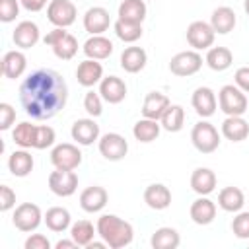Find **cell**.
I'll return each instance as SVG.
<instances>
[{
	"mask_svg": "<svg viewBox=\"0 0 249 249\" xmlns=\"http://www.w3.org/2000/svg\"><path fill=\"white\" fill-rule=\"evenodd\" d=\"M189 214H191V220H193L195 224H198V226H208V224H212L214 218H216V204H214L208 196H202V195H200L196 200H193Z\"/></svg>",
	"mask_w": 249,
	"mask_h": 249,
	"instance_id": "cell-20",
	"label": "cell"
},
{
	"mask_svg": "<svg viewBox=\"0 0 249 249\" xmlns=\"http://www.w3.org/2000/svg\"><path fill=\"white\" fill-rule=\"evenodd\" d=\"M56 140V134H54V128L49 126V124H43V126H37V134H35V148L37 150H45V148H51Z\"/></svg>",
	"mask_w": 249,
	"mask_h": 249,
	"instance_id": "cell-41",
	"label": "cell"
},
{
	"mask_svg": "<svg viewBox=\"0 0 249 249\" xmlns=\"http://www.w3.org/2000/svg\"><path fill=\"white\" fill-rule=\"evenodd\" d=\"M191 189L196 195L208 196L216 189V173L210 167H196L191 175Z\"/></svg>",
	"mask_w": 249,
	"mask_h": 249,
	"instance_id": "cell-25",
	"label": "cell"
},
{
	"mask_svg": "<svg viewBox=\"0 0 249 249\" xmlns=\"http://www.w3.org/2000/svg\"><path fill=\"white\" fill-rule=\"evenodd\" d=\"M16 121V109L10 103H0V130H8Z\"/></svg>",
	"mask_w": 249,
	"mask_h": 249,
	"instance_id": "cell-44",
	"label": "cell"
},
{
	"mask_svg": "<svg viewBox=\"0 0 249 249\" xmlns=\"http://www.w3.org/2000/svg\"><path fill=\"white\" fill-rule=\"evenodd\" d=\"M43 220H45V216H43L41 208H39L37 204H33V202H23V204H19V206L14 210V216H12V224H14L19 231H25V233L35 231V230L41 226Z\"/></svg>",
	"mask_w": 249,
	"mask_h": 249,
	"instance_id": "cell-6",
	"label": "cell"
},
{
	"mask_svg": "<svg viewBox=\"0 0 249 249\" xmlns=\"http://www.w3.org/2000/svg\"><path fill=\"white\" fill-rule=\"evenodd\" d=\"M181 243V237H179V231L175 228H158L152 237H150V245L154 249H177Z\"/></svg>",
	"mask_w": 249,
	"mask_h": 249,
	"instance_id": "cell-32",
	"label": "cell"
},
{
	"mask_svg": "<svg viewBox=\"0 0 249 249\" xmlns=\"http://www.w3.org/2000/svg\"><path fill=\"white\" fill-rule=\"evenodd\" d=\"M107 200H109V195L99 185H91V187L84 189L82 195H80V206H82V210H86L89 214L103 210L105 204H107Z\"/></svg>",
	"mask_w": 249,
	"mask_h": 249,
	"instance_id": "cell-18",
	"label": "cell"
},
{
	"mask_svg": "<svg viewBox=\"0 0 249 249\" xmlns=\"http://www.w3.org/2000/svg\"><path fill=\"white\" fill-rule=\"evenodd\" d=\"M202 68V56L198 54V51H181L177 53L171 62H169V70L171 74L175 76H181V78H187V76H193L196 74L198 70Z\"/></svg>",
	"mask_w": 249,
	"mask_h": 249,
	"instance_id": "cell-9",
	"label": "cell"
},
{
	"mask_svg": "<svg viewBox=\"0 0 249 249\" xmlns=\"http://www.w3.org/2000/svg\"><path fill=\"white\" fill-rule=\"evenodd\" d=\"M191 103H193V109L196 111L198 117L202 119H208L216 113V107H218V99H216V93L206 88V86H200L193 91V97H191Z\"/></svg>",
	"mask_w": 249,
	"mask_h": 249,
	"instance_id": "cell-13",
	"label": "cell"
},
{
	"mask_svg": "<svg viewBox=\"0 0 249 249\" xmlns=\"http://www.w3.org/2000/svg\"><path fill=\"white\" fill-rule=\"evenodd\" d=\"M78 243L74 241V239H60V241H56V249H70V247H76Z\"/></svg>",
	"mask_w": 249,
	"mask_h": 249,
	"instance_id": "cell-49",
	"label": "cell"
},
{
	"mask_svg": "<svg viewBox=\"0 0 249 249\" xmlns=\"http://www.w3.org/2000/svg\"><path fill=\"white\" fill-rule=\"evenodd\" d=\"M19 0H0V21H14L19 16Z\"/></svg>",
	"mask_w": 249,
	"mask_h": 249,
	"instance_id": "cell-43",
	"label": "cell"
},
{
	"mask_svg": "<svg viewBox=\"0 0 249 249\" xmlns=\"http://www.w3.org/2000/svg\"><path fill=\"white\" fill-rule=\"evenodd\" d=\"M115 35L123 41V43H134L142 37V23H134V21H124V19H117L115 25Z\"/></svg>",
	"mask_w": 249,
	"mask_h": 249,
	"instance_id": "cell-38",
	"label": "cell"
},
{
	"mask_svg": "<svg viewBox=\"0 0 249 249\" xmlns=\"http://www.w3.org/2000/svg\"><path fill=\"white\" fill-rule=\"evenodd\" d=\"M235 86L239 89H243L245 93H249V66H241L235 70Z\"/></svg>",
	"mask_w": 249,
	"mask_h": 249,
	"instance_id": "cell-47",
	"label": "cell"
},
{
	"mask_svg": "<svg viewBox=\"0 0 249 249\" xmlns=\"http://www.w3.org/2000/svg\"><path fill=\"white\" fill-rule=\"evenodd\" d=\"M43 43L49 45L54 56L60 60H70L78 53V39L72 33H68L64 27H54L53 31H49L43 37Z\"/></svg>",
	"mask_w": 249,
	"mask_h": 249,
	"instance_id": "cell-3",
	"label": "cell"
},
{
	"mask_svg": "<svg viewBox=\"0 0 249 249\" xmlns=\"http://www.w3.org/2000/svg\"><path fill=\"white\" fill-rule=\"evenodd\" d=\"M70 134L80 146H89L95 140H99V124L93 121V117L91 119H78L72 124Z\"/></svg>",
	"mask_w": 249,
	"mask_h": 249,
	"instance_id": "cell-17",
	"label": "cell"
},
{
	"mask_svg": "<svg viewBox=\"0 0 249 249\" xmlns=\"http://www.w3.org/2000/svg\"><path fill=\"white\" fill-rule=\"evenodd\" d=\"M161 128L167 132H179L185 124V109L181 105H169L167 111L160 119Z\"/></svg>",
	"mask_w": 249,
	"mask_h": 249,
	"instance_id": "cell-37",
	"label": "cell"
},
{
	"mask_svg": "<svg viewBox=\"0 0 249 249\" xmlns=\"http://www.w3.org/2000/svg\"><path fill=\"white\" fill-rule=\"evenodd\" d=\"M146 4L144 0H123L119 6V19L142 23L146 18Z\"/></svg>",
	"mask_w": 249,
	"mask_h": 249,
	"instance_id": "cell-34",
	"label": "cell"
},
{
	"mask_svg": "<svg viewBox=\"0 0 249 249\" xmlns=\"http://www.w3.org/2000/svg\"><path fill=\"white\" fill-rule=\"evenodd\" d=\"M218 105L226 113V117H243V113L247 111L245 91L233 84H228L218 93Z\"/></svg>",
	"mask_w": 249,
	"mask_h": 249,
	"instance_id": "cell-4",
	"label": "cell"
},
{
	"mask_svg": "<svg viewBox=\"0 0 249 249\" xmlns=\"http://www.w3.org/2000/svg\"><path fill=\"white\" fill-rule=\"evenodd\" d=\"M95 228H97V235L111 249H123L126 245H130L134 239V228L126 220H123L115 214L99 216Z\"/></svg>",
	"mask_w": 249,
	"mask_h": 249,
	"instance_id": "cell-2",
	"label": "cell"
},
{
	"mask_svg": "<svg viewBox=\"0 0 249 249\" xmlns=\"http://www.w3.org/2000/svg\"><path fill=\"white\" fill-rule=\"evenodd\" d=\"M35 134H37V124L23 121V123L16 124L12 138L19 148H35Z\"/></svg>",
	"mask_w": 249,
	"mask_h": 249,
	"instance_id": "cell-39",
	"label": "cell"
},
{
	"mask_svg": "<svg viewBox=\"0 0 249 249\" xmlns=\"http://www.w3.org/2000/svg\"><path fill=\"white\" fill-rule=\"evenodd\" d=\"M25 249H51V241L47 239V235L43 233H31L25 243H23Z\"/></svg>",
	"mask_w": 249,
	"mask_h": 249,
	"instance_id": "cell-46",
	"label": "cell"
},
{
	"mask_svg": "<svg viewBox=\"0 0 249 249\" xmlns=\"http://www.w3.org/2000/svg\"><path fill=\"white\" fill-rule=\"evenodd\" d=\"M144 202L152 210H165L171 204V191L163 183H152L144 191Z\"/></svg>",
	"mask_w": 249,
	"mask_h": 249,
	"instance_id": "cell-22",
	"label": "cell"
},
{
	"mask_svg": "<svg viewBox=\"0 0 249 249\" xmlns=\"http://www.w3.org/2000/svg\"><path fill=\"white\" fill-rule=\"evenodd\" d=\"M160 130H161V123L160 121H154V119H140L134 126H132V134L138 142H154L158 136H160Z\"/></svg>",
	"mask_w": 249,
	"mask_h": 249,
	"instance_id": "cell-33",
	"label": "cell"
},
{
	"mask_svg": "<svg viewBox=\"0 0 249 249\" xmlns=\"http://www.w3.org/2000/svg\"><path fill=\"white\" fill-rule=\"evenodd\" d=\"M49 189L56 196H72L78 189V175L72 169H54L49 175Z\"/></svg>",
	"mask_w": 249,
	"mask_h": 249,
	"instance_id": "cell-12",
	"label": "cell"
},
{
	"mask_svg": "<svg viewBox=\"0 0 249 249\" xmlns=\"http://www.w3.org/2000/svg\"><path fill=\"white\" fill-rule=\"evenodd\" d=\"M171 105L169 97L165 93H160V91H150L146 97H144V103H142V115L146 119H154V121H160L161 115L167 111V107Z\"/></svg>",
	"mask_w": 249,
	"mask_h": 249,
	"instance_id": "cell-21",
	"label": "cell"
},
{
	"mask_svg": "<svg viewBox=\"0 0 249 249\" xmlns=\"http://www.w3.org/2000/svg\"><path fill=\"white\" fill-rule=\"evenodd\" d=\"M76 80L84 88H91L103 80V66L93 58H86L76 68Z\"/></svg>",
	"mask_w": 249,
	"mask_h": 249,
	"instance_id": "cell-16",
	"label": "cell"
},
{
	"mask_svg": "<svg viewBox=\"0 0 249 249\" xmlns=\"http://www.w3.org/2000/svg\"><path fill=\"white\" fill-rule=\"evenodd\" d=\"M14 206H16V193L8 185H2L0 187V210L2 212H8Z\"/></svg>",
	"mask_w": 249,
	"mask_h": 249,
	"instance_id": "cell-45",
	"label": "cell"
},
{
	"mask_svg": "<svg viewBox=\"0 0 249 249\" xmlns=\"http://www.w3.org/2000/svg\"><path fill=\"white\" fill-rule=\"evenodd\" d=\"M218 204L226 212H239L245 204V195L239 187H224L218 195Z\"/></svg>",
	"mask_w": 249,
	"mask_h": 249,
	"instance_id": "cell-30",
	"label": "cell"
},
{
	"mask_svg": "<svg viewBox=\"0 0 249 249\" xmlns=\"http://www.w3.org/2000/svg\"><path fill=\"white\" fill-rule=\"evenodd\" d=\"M237 23V18H235V12L230 8V6H220L212 12L210 16V25L212 29L218 33V35H226L230 31H233Z\"/></svg>",
	"mask_w": 249,
	"mask_h": 249,
	"instance_id": "cell-26",
	"label": "cell"
},
{
	"mask_svg": "<svg viewBox=\"0 0 249 249\" xmlns=\"http://www.w3.org/2000/svg\"><path fill=\"white\" fill-rule=\"evenodd\" d=\"M214 37H216V31L212 29V25L202 19H196L187 27V43L195 51L210 49L214 43Z\"/></svg>",
	"mask_w": 249,
	"mask_h": 249,
	"instance_id": "cell-10",
	"label": "cell"
},
{
	"mask_svg": "<svg viewBox=\"0 0 249 249\" xmlns=\"http://www.w3.org/2000/svg\"><path fill=\"white\" fill-rule=\"evenodd\" d=\"M19 101L31 119L47 121L64 109L68 101V86L56 70L39 68L21 82Z\"/></svg>",
	"mask_w": 249,
	"mask_h": 249,
	"instance_id": "cell-1",
	"label": "cell"
},
{
	"mask_svg": "<svg viewBox=\"0 0 249 249\" xmlns=\"http://www.w3.org/2000/svg\"><path fill=\"white\" fill-rule=\"evenodd\" d=\"M70 220H72L70 218V212L66 208H62V206H53V208H49L45 212V224H47V228L51 231H56V233L68 230L70 228Z\"/></svg>",
	"mask_w": 249,
	"mask_h": 249,
	"instance_id": "cell-35",
	"label": "cell"
},
{
	"mask_svg": "<svg viewBox=\"0 0 249 249\" xmlns=\"http://www.w3.org/2000/svg\"><path fill=\"white\" fill-rule=\"evenodd\" d=\"M103 247H107L105 241H91V243L88 245V249H103Z\"/></svg>",
	"mask_w": 249,
	"mask_h": 249,
	"instance_id": "cell-50",
	"label": "cell"
},
{
	"mask_svg": "<svg viewBox=\"0 0 249 249\" xmlns=\"http://www.w3.org/2000/svg\"><path fill=\"white\" fill-rule=\"evenodd\" d=\"M95 233H97V228H93L89 220H78L70 226V237L82 247H88L93 241Z\"/></svg>",
	"mask_w": 249,
	"mask_h": 249,
	"instance_id": "cell-36",
	"label": "cell"
},
{
	"mask_svg": "<svg viewBox=\"0 0 249 249\" xmlns=\"http://www.w3.org/2000/svg\"><path fill=\"white\" fill-rule=\"evenodd\" d=\"M191 142L200 154H212L220 146V134L208 121H198L191 130Z\"/></svg>",
	"mask_w": 249,
	"mask_h": 249,
	"instance_id": "cell-5",
	"label": "cell"
},
{
	"mask_svg": "<svg viewBox=\"0 0 249 249\" xmlns=\"http://www.w3.org/2000/svg\"><path fill=\"white\" fill-rule=\"evenodd\" d=\"M12 39H14L16 47H19V49H31V47H35V45L39 43V39H41L39 25H37L35 21H29V19L19 21V23L16 25L14 33H12Z\"/></svg>",
	"mask_w": 249,
	"mask_h": 249,
	"instance_id": "cell-14",
	"label": "cell"
},
{
	"mask_svg": "<svg viewBox=\"0 0 249 249\" xmlns=\"http://www.w3.org/2000/svg\"><path fill=\"white\" fill-rule=\"evenodd\" d=\"M243 10H245V14L249 16V0H245V2H243Z\"/></svg>",
	"mask_w": 249,
	"mask_h": 249,
	"instance_id": "cell-51",
	"label": "cell"
},
{
	"mask_svg": "<svg viewBox=\"0 0 249 249\" xmlns=\"http://www.w3.org/2000/svg\"><path fill=\"white\" fill-rule=\"evenodd\" d=\"M126 152H128V142L119 132H107V134L99 136V154L105 160L119 161L126 156Z\"/></svg>",
	"mask_w": 249,
	"mask_h": 249,
	"instance_id": "cell-11",
	"label": "cell"
},
{
	"mask_svg": "<svg viewBox=\"0 0 249 249\" xmlns=\"http://www.w3.org/2000/svg\"><path fill=\"white\" fill-rule=\"evenodd\" d=\"M231 231L239 239H249V212H237L231 222Z\"/></svg>",
	"mask_w": 249,
	"mask_h": 249,
	"instance_id": "cell-42",
	"label": "cell"
},
{
	"mask_svg": "<svg viewBox=\"0 0 249 249\" xmlns=\"http://www.w3.org/2000/svg\"><path fill=\"white\" fill-rule=\"evenodd\" d=\"M111 25V16L105 8L93 6L84 14V29L91 35H103Z\"/></svg>",
	"mask_w": 249,
	"mask_h": 249,
	"instance_id": "cell-15",
	"label": "cell"
},
{
	"mask_svg": "<svg viewBox=\"0 0 249 249\" xmlns=\"http://www.w3.org/2000/svg\"><path fill=\"white\" fill-rule=\"evenodd\" d=\"M27 68V58L21 51H8L2 56V74L8 80L19 78Z\"/></svg>",
	"mask_w": 249,
	"mask_h": 249,
	"instance_id": "cell-24",
	"label": "cell"
},
{
	"mask_svg": "<svg viewBox=\"0 0 249 249\" xmlns=\"http://www.w3.org/2000/svg\"><path fill=\"white\" fill-rule=\"evenodd\" d=\"M19 2L27 12H41L47 6V2H51V0H19Z\"/></svg>",
	"mask_w": 249,
	"mask_h": 249,
	"instance_id": "cell-48",
	"label": "cell"
},
{
	"mask_svg": "<svg viewBox=\"0 0 249 249\" xmlns=\"http://www.w3.org/2000/svg\"><path fill=\"white\" fill-rule=\"evenodd\" d=\"M99 93L103 101L117 105L126 97V84L119 76H107L99 82Z\"/></svg>",
	"mask_w": 249,
	"mask_h": 249,
	"instance_id": "cell-19",
	"label": "cell"
},
{
	"mask_svg": "<svg viewBox=\"0 0 249 249\" xmlns=\"http://www.w3.org/2000/svg\"><path fill=\"white\" fill-rule=\"evenodd\" d=\"M78 10L72 0H51L47 6V19L54 27H68L76 21Z\"/></svg>",
	"mask_w": 249,
	"mask_h": 249,
	"instance_id": "cell-7",
	"label": "cell"
},
{
	"mask_svg": "<svg viewBox=\"0 0 249 249\" xmlns=\"http://www.w3.org/2000/svg\"><path fill=\"white\" fill-rule=\"evenodd\" d=\"M51 163L54 165V169H76L82 163V152L78 146L70 144V142H62L56 144L51 150Z\"/></svg>",
	"mask_w": 249,
	"mask_h": 249,
	"instance_id": "cell-8",
	"label": "cell"
},
{
	"mask_svg": "<svg viewBox=\"0 0 249 249\" xmlns=\"http://www.w3.org/2000/svg\"><path fill=\"white\" fill-rule=\"evenodd\" d=\"M113 53V43L103 35H91L84 43V54L93 60H105Z\"/></svg>",
	"mask_w": 249,
	"mask_h": 249,
	"instance_id": "cell-27",
	"label": "cell"
},
{
	"mask_svg": "<svg viewBox=\"0 0 249 249\" xmlns=\"http://www.w3.org/2000/svg\"><path fill=\"white\" fill-rule=\"evenodd\" d=\"M204 62L208 64V68H212L214 72H224L231 66L233 62V54L228 47H210L206 53Z\"/></svg>",
	"mask_w": 249,
	"mask_h": 249,
	"instance_id": "cell-31",
	"label": "cell"
},
{
	"mask_svg": "<svg viewBox=\"0 0 249 249\" xmlns=\"http://www.w3.org/2000/svg\"><path fill=\"white\" fill-rule=\"evenodd\" d=\"M222 134L231 142H241L249 136V123L243 117H226L222 123Z\"/></svg>",
	"mask_w": 249,
	"mask_h": 249,
	"instance_id": "cell-29",
	"label": "cell"
},
{
	"mask_svg": "<svg viewBox=\"0 0 249 249\" xmlns=\"http://www.w3.org/2000/svg\"><path fill=\"white\" fill-rule=\"evenodd\" d=\"M146 62H148V54L142 47H126L121 53V68L128 74H136L144 70Z\"/></svg>",
	"mask_w": 249,
	"mask_h": 249,
	"instance_id": "cell-23",
	"label": "cell"
},
{
	"mask_svg": "<svg viewBox=\"0 0 249 249\" xmlns=\"http://www.w3.org/2000/svg\"><path fill=\"white\" fill-rule=\"evenodd\" d=\"M84 109L89 117H99L103 113V97L99 91H88L84 95Z\"/></svg>",
	"mask_w": 249,
	"mask_h": 249,
	"instance_id": "cell-40",
	"label": "cell"
},
{
	"mask_svg": "<svg viewBox=\"0 0 249 249\" xmlns=\"http://www.w3.org/2000/svg\"><path fill=\"white\" fill-rule=\"evenodd\" d=\"M8 169L16 177H27L33 171V156L27 152V148L14 150L8 158Z\"/></svg>",
	"mask_w": 249,
	"mask_h": 249,
	"instance_id": "cell-28",
	"label": "cell"
}]
</instances>
